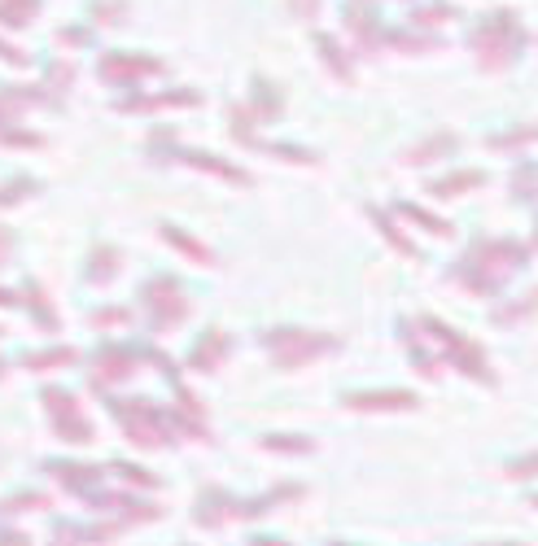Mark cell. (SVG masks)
Instances as JSON below:
<instances>
[{
	"mask_svg": "<svg viewBox=\"0 0 538 546\" xmlns=\"http://www.w3.org/2000/svg\"><path fill=\"white\" fill-rule=\"evenodd\" d=\"M271 341H289V349H276V363H307L311 354H320V349H333V341L328 337H316V333H298V328H289L285 337L276 333Z\"/></svg>",
	"mask_w": 538,
	"mask_h": 546,
	"instance_id": "cell-1",
	"label": "cell"
},
{
	"mask_svg": "<svg viewBox=\"0 0 538 546\" xmlns=\"http://www.w3.org/2000/svg\"><path fill=\"white\" fill-rule=\"evenodd\" d=\"M162 66L149 61V57H106L101 61V75L114 79V84H136L141 75H158Z\"/></svg>",
	"mask_w": 538,
	"mask_h": 546,
	"instance_id": "cell-2",
	"label": "cell"
},
{
	"mask_svg": "<svg viewBox=\"0 0 538 546\" xmlns=\"http://www.w3.org/2000/svg\"><path fill=\"white\" fill-rule=\"evenodd\" d=\"M149 306H158V324L162 328H166L171 319H180V315H184V298H180L166 280H158V285L149 289Z\"/></svg>",
	"mask_w": 538,
	"mask_h": 546,
	"instance_id": "cell-3",
	"label": "cell"
},
{
	"mask_svg": "<svg viewBox=\"0 0 538 546\" xmlns=\"http://www.w3.org/2000/svg\"><path fill=\"white\" fill-rule=\"evenodd\" d=\"M416 397L403 394V389H394V394H350L346 397V406H359V411H385V406H412Z\"/></svg>",
	"mask_w": 538,
	"mask_h": 546,
	"instance_id": "cell-4",
	"label": "cell"
},
{
	"mask_svg": "<svg viewBox=\"0 0 538 546\" xmlns=\"http://www.w3.org/2000/svg\"><path fill=\"white\" fill-rule=\"evenodd\" d=\"M482 184V171H464V175H446V180H438L433 184V193H442V197H455V193H464V189H478Z\"/></svg>",
	"mask_w": 538,
	"mask_h": 546,
	"instance_id": "cell-5",
	"label": "cell"
},
{
	"mask_svg": "<svg viewBox=\"0 0 538 546\" xmlns=\"http://www.w3.org/2000/svg\"><path fill=\"white\" fill-rule=\"evenodd\" d=\"M40 0H0V18L4 22H13V27H22L27 18H31V9H36Z\"/></svg>",
	"mask_w": 538,
	"mask_h": 546,
	"instance_id": "cell-6",
	"label": "cell"
},
{
	"mask_svg": "<svg viewBox=\"0 0 538 546\" xmlns=\"http://www.w3.org/2000/svg\"><path fill=\"white\" fill-rule=\"evenodd\" d=\"M158 105H197V92H166L154 100H132L127 109H158Z\"/></svg>",
	"mask_w": 538,
	"mask_h": 546,
	"instance_id": "cell-7",
	"label": "cell"
},
{
	"mask_svg": "<svg viewBox=\"0 0 538 546\" xmlns=\"http://www.w3.org/2000/svg\"><path fill=\"white\" fill-rule=\"evenodd\" d=\"M446 145H455V136H446V132H442V136H433L430 145H421L416 153H407V162H433V157H442V153H446Z\"/></svg>",
	"mask_w": 538,
	"mask_h": 546,
	"instance_id": "cell-8",
	"label": "cell"
},
{
	"mask_svg": "<svg viewBox=\"0 0 538 546\" xmlns=\"http://www.w3.org/2000/svg\"><path fill=\"white\" fill-rule=\"evenodd\" d=\"M70 358H75L70 349H53V354H31L27 363H31V367H57V363H70Z\"/></svg>",
	"mask_w": 538,
	"mask_h": 546,
	"instance_id": "cell-9",
	"label": "cell"
},
{
	"mask_svg": "<svg viewBox=\"0 0 538 546\" xmlns=\"http://www.w3.org/2000/svg\"><path fill=\"white\" fill-rule=\"evenodd\" d=\"M320 52H324V57H328V61H333V70H337V75H341V79H346V75H350V70H346V57H341V52H337V44H333V40H320Z\"/></svg>",
	"mask_w": 538,
	"mask_h": 546,
	"instance_id": "cell-10",
	"label": "cell"
},
{
	"mask_svg": "<svg viewBox=\"0 0 538 546\" xmlns=\"http://www.w3.org/2000/svg\"><path fill=\"white\" fill-rule=\"evenodd\" d=\"M538 472V454L534 459H521V463H512V477H534Z\"/></svg>",
	"mask_w": 538,
	"mask_h": 546,
	"instance_id": "cell-11",
	"label": "cell"
},
{
	"mask_svg": "<svg viewBox=\"0 0 538 546\" xmlns=\"http://www.w3.org/2000/svg\"><path fill=\"white\" fill-rule=\"evenodd\" d=\"M316 4H320V0H293V13L307 18V13H316Z\"/></svg>",
	"mask_w": 538,
	"mask_h": 546,
	"instance_id": "cell-12",
	"label": "cell"
},
{
	"mask_svg": "<svg viewBox=\"0 0 538 546\" xmlns=\"http://www.w3.org/2000/svg\"><path fill=\"white\" fill-rule=\"evenodd\" d=\"M4 249H9V232L0 228V262H4Z\"/></svg>",
	"mask_w": 538,
	"mask_h": 546,
	"instance_id": "cell-13",
	"label": "cell"
}]
</instances>
